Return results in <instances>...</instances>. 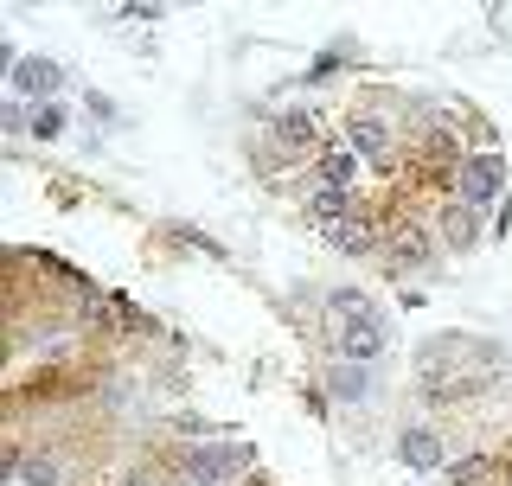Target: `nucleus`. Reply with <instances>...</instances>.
Masks as SVG:
<instances>
[{
    "label": "nucleus",
    "mask_w": 512,
    "mask_h": 486,
    "mask_svg": "<svg viewBox=\"0 0 512 486\" xmlns=\"http://www.w3.org/2000/svg\"><path fill=\"white\" fill-rule=\"evenodd\" d=\"M256 467V442H199L186 455V480L192 486H224L237 474H250Z\"/></svg>",
    "instance_id": "1"
},
{
    "label": "nucleus",
    "mask_w": 512,
    "mask_h": 486,
    "mask_svg": "<svg viewBox=\"0 0 512 486\" xmlns=\"http://www.w3.org/2000/svg\"><path fill=\"white\" fill-rule=\"evenodd\" d=\"M333 352H340L346 365H378L384 352H391V327H384V314L372 307V314H359L352 327H333Z\"/></svg>",
    "instance_id": "2"
},
{
    "label": "nucleus",
    "mask_w": 512,
    "mask_h": 486,
    "mask_svg": "<svg viewBox=\"0 0 512 486\" xmlns=\"http://www.w3.org/2000/svg\"><path fill=\"white\" fill-rule=\"evenodd\" d=\"M506 192V160L500 154H461V167H455V199H468L487 212L493 199Z\"/></svg>",
    "instance_id": "3"
},
{
    "label": "nucleus",
    "mask_w": 512,
    "mask_h": 486,
    "mask_svg": "<svg viewBox=\"0 0 512 486\" xmlns=\"http://www.w3.org/2000/svg\"><path fill=\"white\" fill-rule=\"evenodd\" d=\"M397 461L410 467V474H436V467H448V448L436 429H404L397 435Z\"/></svg>",
    "instance_id": "4"
},
{
    "label": "nucleus",
    "mask_w": 512,
    "mask_h": 486,
    "mask_svg": "<svg viewBox=\"0 0 512 486\" xmlns=\"http://www.w3.org/2000/svg\"><path fill=\"white\" fill-rule=\"evenodd\" d=\"M480 237H487V218H480V205L448 199V205H442V243H448V250H474Z\"/></svg>",
    "instance_id": "5"
},
{
    "label": "nucleus",
    "mask_w": 512,
    "mask_h": 486,
    "mask_svg": "<svg viewBox=\"0 0 512 486\" xmlns=\"http://www.w3.org/2000/svg\"><path fill=\"white\" fill-rule=\"evenodd\" d=\"M346 141H352V154H365V160H384V154H391V122H384L378 109H352V122H346Z\"/></svg>",
    "instance_id": "6"
},
{
    "label": "nucleus",
    "mask_w": 512,
    "mask_h": 486,
    "mask_svg": "<svg viewBox=\"0 0 512 486\" xmlns=\"http://www.w3.org/2000/svg\"><path fill=\"white\" fill-rule=\"evenodd\" d=\"M13 90H20L26 103H39V96L64 90V71H58L52 58H20V64H13Z\"/></svg>",
    "instance_id": "7"
},
{
    "label": "nucleus",
    "mask_w": 512,
    "mask_h": 486,
    "mask_svg": "<svg viewBox=\"0 0 512 486\" xmlns=\"http://www.w3.org/2000/svg\"><path fill=\"white\" fill-rule=\"evenodd\" d=\"M346 218H359V199L340 186H314L308 192V224H320V231H333V224H346Z\"/></svg>",
    "instance_id": "8"
},
{
    "label": "nucleus",
    "mask_w": 512,
    "mask_h": 486,
    "mask_svg": "<svg viewBox=\"0 0 512 486\" xmlns=\"http://www.w3.org/2000/svg\"><path fill=\"white\" fill-rule=\"evenodd\" d=\"M327 237H333V250H340V256H365V250H378V224L365 218V212H359V218H346V224H333Z\"/></svg>",
    "instance_id": "9"
},
{
    "label": "nucleus",
    "mask_w": 512,
    "mask_h": 486,
    "mask_svg": "<svg viewBox=\"0 0 512 486\" xmlns=\"http://www.w3.org/2000/svg\"><path fill=\"white\" fill-rule=\"evenodd\" d=\"M7 474L20 486H64V467L52 455H7Z\"/></svg>",
    "instance_id": "10"
},
{
    "label": "nucleus",
    "mask_w": 512,
    "mask_h": 486,
    "mask_svg": "<svg viewBox=\"0 0 512 486\" xmlns=\"http://www.w3.org/2000/svg\"><path fill=\"white\" fill-rule=\"evenodd\" d=\"M384 250H391V263H397V269L429 263V237H423V224H404V231H391V237H384Z\"/></svg>",
    "instance_id": "11"
},
{
    "label": "nucleus",
    "mask_w": 512,
    "mask_h": 486,
    "mask_svg": "<svg viewBox=\"0 0 512 486\" xmlns=\"http://www.w3.org/2000/svg\"><path fill=\"white\" fill-rule=\"evenodd\" d=\"M276 141H282V154H308L314 148V116H308V109H282V116H276Z\"/></svg>",
    "instance_id": "12"
},
{
    "label": "nucleus",
    "mask_w": 512,
    "mask_h": 486,
    "mask_svg": "<svg viewBox=\"0 0 512 486\" xmlns=\"http://www.w3.org/2000/svg\"><path fill=\"white\" fill-rule=\"evenodd\" d=\"M352 180H359V154H320V186L352 192Z\"/></svg>",
    "instance_id": "13"
},
{
    "label": "nucleus",
    "mask_w": 512,
    "mask_h": 486,
    "mask_svg": "<svg viewBox=\"0 0 512 486\" xmlns=\"http://www.w3.org/2000/svg\"><path fill=\"white\" fill-rule=\"evenodd\" d=\"M493 480V461L487 455H461V461H448V486H487Z\"/></svg>",
    "instance_id": "14"
},
{
    "label": "nucleus",
    "mask_w": 512,
    "mask_h": 486,
    "mask_svg": "<svg viewBox=\"0 0 512 486\" xmlns=\"http://www.w3.org/2000/svg\"><path fill=\"white\" fill-rule=\"evenodd\" d=\"M333 397H340V403H359L365 397V365H333Z\"/></svg>",
    "instance_id": "15"
},
{
    "label": "nucleus",
    "mask_w": 512,
    "mask_h": 486,
    "mask_svg": "<svg viewBox=\"0 0 512 486\" xmlns=\"http://www.w3.org/2000/svg\"><path fill=\"white\" fill-rule=\"evenodd\" d=\"M32 135H39V141H58L64 135V109L58 103H39V109H32Z\"/></svg>",
    "instance_id": "16"
},
{
    "label": "nucleus",
    "mask_w": 512,
    "mask_h": 486,
    "mask_svg": "<svg viewBox=\"0 0 512 486\" xmlns=\"http://www.w3.org/2000/svg\"><path fill=\"white\" fill-rule=\"evenodd\" d=\"M109 486H160L154 474H122V480H109Z\"/></svg>",
    "instance_id": "17"
}]
</instances>
